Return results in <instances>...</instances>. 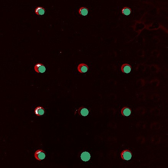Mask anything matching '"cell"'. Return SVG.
<instances>
[{
  "label": "cell",
  "mask_w": 168,
  "mask_h": 168,
  "mask_svg": "<svg viewBox=\"0 0 168 168\" xmlns=\"http://www.w3.org/2000/svg\"><path fill=\"white\" fill-rule=\"evenodd\" d=\"M34 156L37 160L41 161L45 158L46 153L42 149H38L35 152Z\"/></svg>",
  "instance_id": "6da1fadb"
},
{
  "label": "cell",
  "mask_w": 168,
  "mask_h": 168,
  "mask_svg": "<svg viewBox=\"0 0 168 168\" xmlns=\"http://www.w3.org/2000/svg\"><path fill=\"white\" fill-rule=\"evenodd\" d=\"M132 153L129 150H123L121 153L122 159L125 160H129L132 158Z\"/></svg>",
  "instance_id": "7a4b0ae2"
},
{
  "label": "cell",
  "mask_w": 168,
  "mask_h": 168,
  "mask_svg": "<svg viewBox=\"0 0 168 168\" xmlns=\"http://www.w3.org/2000/svg\"><path fill=\"white\" fill-rule=\"evenodd\" d=\"M34 70L37 73H43L46 71V68L42 63H38L34 67Z\"/></svg>",
  "instance_id": "3957f363"
},
{
  "label": "cell",
  "mask_w": 168,
  "mask_h": 168,
  "mask_svg": "<svg viewBox=\"0 0 168 168\" xmlns=\"http://www.w3.org/2000/svg\"><path fill=\"white\" fill-rule=\"evenodd\" d=\"M89 67L86 64L84 63H80L77 67V70L80 73H83L87 72Z\"/></svg>",
  "instance_id": "277c9868"
},
{
  "label": "cell",
  "mask_w": 168,
  "mask_h": 168,
  "mask_svg": "<svg viewBox=\"0 0 168 168\" xmlns=\"http://www.w3.org/2000/svg\"><path fill=\"white\" fill-rule=\"evenodd\" d=\"M76 111H78V113L79 115L83 116H86L88 115L89 113V111L88 109L84 106L79 108Z\"/></svg>",
  "instance_id": "5b68a950"
},
{
  "label": "cell",
  "mask_w": 168,
  "mask_h": 168,
  "mask_svg": "<svg viewBox=\"0 0 168 168\" xmlns=\"http://www.w3.org/2000/svg\"><path fill=\"white\" fill-rule=\"evenodd\" d=\"M131 70L132 67L128 63H124L121 67V71L123 73H129L131 72Z\"/></svg>",
  "instance_id": "8992f818"
},
{
  "label": "cell",
  "mask_w": 168,
  "mask_h": 168,
  "mask_svg": "<svg viewBox=\"0 0 168 168\" xmlns=\"http://www.w3.org/2000/svg\"><path fill=\"white\" fill-rule=\"evenodd\" d=\"M34 113L38 116H40L45 114V109L42 106H38L34 110Z\"/></svg>",
  "instance_id": "52a82bcc"
},
{
  "label": "cell",
  "mask_w": 168,
  "mask_h": 168,
  "mask_svg": "<svg viewBox=\"0 0 168 168\" xmlns=\"http://www.w3.org/2000/svg\"><path fill=\"white\" fill-rule=\"evenodd\" d=\"M132 112L131 109L128 107H124L121 110V113L123 116H128L131 115Z\"/></svg>",
  "instance_id": "ba28073f"
},
{
  "label": "cell",
  "mask_w": 168,
  "mask_h": 168,
  "mask_svg": "<svg viewBox=\"0 0 168 168\" xmlns=\"http://www.w3.org/2000/svg\"><path fill=\"white\" fill-rule=\"evenodd\" d=\"M81 159L84 162H87L89 161L91 158V155L88 152H84L82 153L81 155Z\"/></svg>",
  "instance_id": "9c48e42d"
},
{
  "label": "cell",
  "mask_w": 168,
  "mask_h": 168,
  "mask_svg": "<svg viewBox=\"0 0 168 168\" xmlns=\"http://www.w3.org/2000/svg\"><path fill=\"white\" fill-rule=\"evenodd\" d=\"M88 11H89V9L88 8L85 7H82L79 8L78 12L79 15L85 16L88 14Z\"/></svg>",
  "instance_id": "30bf717a"
},
{
  "label": "cell",
  "mask_w": 168,
  "mask_h": 168,
  "mask_svg": "<svg viewBox=\"0 0 168 168\" xmlns=\"http://www.w3.org/2000/svg\"><path fill=\"white\" fill-rule=\"evenodd\" d=\"M45 12V8L42 7H38L35 10V13L38 16L44 15Z\"/></svg>",
  "instance_id": "8fae6325"
},
{
  "label": "cell",
  "mask_w": 168,
  "mask_h": 168,
  "mask_svg": "<svg viewBox=\"0 0 168 168\" xmlns=\"http://www.w3.org/2000/svg\"><path fill=\"white\" fill-rule=\"evenodd\" d=\"M132 12V10L131 8L128 7H125L122 9L121 13L123 15L125 16H129Z\"/></svg>",
  "instance_id": "7c38bea8"
}]
</instances>
